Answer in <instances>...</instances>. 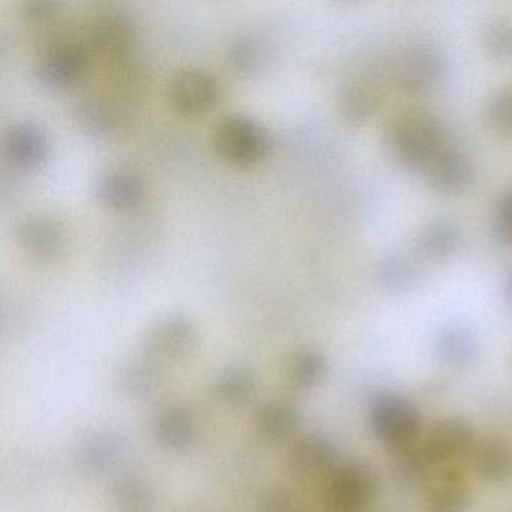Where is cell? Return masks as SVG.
Instances as JSON below:
<instances>
[{
    "instance_id": "cell-7",
    "label": "cell",
    "mask_w": 512,
    "mask_h": 512,
    "mask_svg": "<svg viewBox=\"0 0 512 512\" xmlns=\"http://www.w3.org/2000/svg\"><path fill=\"white\" fill-rule=\"evenodd\" d=\"M446 61L431 44L419 43L409 47L398 59L395 83L407 97H425L442 83Z\"/></svg>"
},
{
    "instance_id": "cell-14",
    "label": "cell",
    "mask_w": 512,
    "mask_h": 512,
    "mask_svg": "<svg viewBox=\"0 0 512 512\" xmlns=\"http://www.w3.org/2000/svg\"><path fill=\"white\" fill-rule=\"evenodd\" d=\"M424 176L430 187L439 193L461 194L470 190L476 172L470 158L451 142L431 161Z\"/></svg>"
},
{
    "instance_id": "cell-28",
    "label": "cell",
    "mask_w": 512,
    "mask_h": 512,
    "mask_svg": "<svg viewBox=\"0 0 512 512\" xmlns=\"http://www.w3.org/2000/svg\"><path fill=\"white\" fill-rule=\"evenodd\" d=\"M217 400L227 406H244L257 392V376L250 367L232 365L217 374L212 383Z\"/></svg>"
},
{
    "instance_id": "cell-23",
    "label": "cell",
    "mask_w": 512,
    "mask_h": 512,
    "mask_svg": "<svg viewBox=\"0 0 512 512\" xmlns=\"http://www.w3.org/2000/svg\"><path fill=\"white\" fill-rule=\"evenodd\" d=\"M473 469L482 482L505 484L512 479V443L505 439H488L476 445L472 454Z\"/></svg>"
},
{
    "instance_id": "cell-16",
    "label": "cell",
    "mask_w": 512,
    "mask_h": 512,
    "mask_svg": "<svg viewBox=\"0 0 512 512\" xmlns=\"http://www.w3.org/2000/svg\"><path fill=\"white\" fill-rule=\"evenodd\" d=\"M95 194L100 203L113 211H131L142 203L145 184L133 169L112 167L97 179Z\"/></svg>"
},
{
    "instance_id": "cell-21",
    "label": "cell",
    "mask_w": 512,
    "mask_h": 512,
    "mask_svg": "<svg viewBox=\"0 0 512 512\" xmlns=\"http://www.w3.org/2000/svg\"><path fill=\"white\" fill-rule=\"evenodd\" d=\"M164 380V368L140 356L136 361L119 368L115 376V388L131 400H146L163 388Z\"/></svg>"
},
{
    "instance_id": "cell-18",
    "label": "cell",
    "mask_w": 512,
    "mask_h": 512,
    "mask_svg": "<svg viewBox=\"0 0 512 512\" xmlns=\"http://www.w3.org/2000/svg\"><path fill=\"white\" fill-rule=\"evenodd\" d=\"M389 470L398 487L415 491L431 484L436 467L431 463L419 439L406 448L391 452Z\"/></svg>"
},
{
    "instance_id": "cell-17",
    "label": "cell",
    "mask_w": 512,
    "mask_h": 512,
    "mask_svg": "<svg viewBox=\"0 0 512 512\" xmlns=\"http://www.w3.org/2000/svg\"><path fill=\"white\" fill-rule=\"evenodd\" d=\"M121 437L110 430L89 433L77 448V464L88 475L103 476L113 472L124 458Z\"/></svg>"
},
{
    "instance_id": "cell-4",
    "label": "cell",
    "mask_w": 512,
    "mask_h": 512,
    "mask_svg": "<svg viewBox=\"0 0 512 512\" xmlns=\"http://www.w3.org/2000/svg\"><path fill=\"white\" fill-rule=\"evenodd\" d=\"M200 346V331L196 323L184 314H167L145 332L142 356L164 368L182 364L196 355Z\"/></svg>"
},
{
    "instance_id": "cell-24",
    "label": "cell",
    "mask_w": 512,
    "mask_h": 512,
    "mask_svg": "<svg viewBox=\"0 0 512 512\" xmlns=\"http://www.w3.org/2000/svg\"><path fill=\"white\" fill-rule=\"evenodd\" d=\"M463 235L454 221L436 218L428 221L416 236L419 254L428 260H445L460 248Z\"/></svg>"
},
{
    "instance_id": "cell-31",
    "label": "cell",
    "mask_w": 512,
    "mask_h": 512,
    "mask_svg": "<svg viewBox=\"0 0 512 512\" xmlns=\"http://www.w3.org/2000/svg\"><path fill=\"white\" fill-rule=\"evenodd\" d=\"M485 50L497 61H512V20L496 17L485 25L482 34Z\"/></svg>"
},
{
    "instance_id": "cell-6",
    "label": "cell",
    "mask_w": 512,
    "mask_h": 512,
    "mask_svg": "<svg viewBox=\"0 0 512 512\" xmlns=\"http://www.w3.org/2000/svg\"><path fill=\"white\" fill-rule=\"evenodd\" d=\"M221 85L217 77L202 68L179 70L169 83V103L184 118H199L220 103Z\"/></svg>"
},
{
    "instance_id": "cell-19",
    "label": "cell",
    "mask_w": 512,
    "mask_h": 512,
    "mask_svg": "<svg viewBox=\"0 0 512 512\" xmlns=\"http://www.w3.org/2000/svg\"><path fill=\"white\" fill-rule=\"evenodd\" d=\"M382 104V92L367 79L350 80L341 88L338 97L341 118L352 127L368 124L377 115Z\"/></svg>"
},
{
    "instance_id": "cell-11",
    "label": "cell",
    "mask_w": 512,
    "mask_h": 512,
    "mask_svg": "<svg viewBox=\"0 0 512 512\" xmlns=\"http://www.w3.org/2000/svg\"><path fill=\"white\" fill-rule=\"evenodd\" d=\"M14 236L19 247L40 262L59 259L67 248L64 224L49 214L26 215L17 223Z\"/></svg>"
},
{
    "instance_id": "cell-20",
    "label": "cell",
    "mask_w": 512,
    "mask_h": 512,
    "mask_svg": "<svg viewBox=\"0 0 512 512\" xmlns=\"http://www.w3.org/2000/svg\"><path fill=\"white\" fill-rule=\"evenodd\" d=\"M302 424V412L289 400H271L256 413V430L262 439L283 443L293 439Z\"/></svg>"
},
{
    "instance_id": "cell-26",
    "label": "cell",
    "mask_w": 512,
    "mask_h": 512,
    "mask_svg": "<svg viewBox=\"0 0 512 512\" xmlns=\"http://www.w3.org/2000/svg\"><path fill=\"white\" fill-rule=\"evenodd\" d=\"M473 497L463 478L455 470L446 469L428 490L425 511L427 512H469Z\"/></svg>"
},
{
    "instance_id": "cell-34",
    "label": "cell",
    "mask_w": 512,
    "mask_h": 512,
    "mask_svg": "<svg viewBox=\"0 0 512 512\" xmlns=\"http://www.w3.org/2000/svg\"><path fill=\"white\" fill-rule=\"evenodd\" d=\"M493 230L500 244L512 248V190L506 191L497 202Z\"/></svg>"
},
{
    "instance_id": "cell-25",
    "label": "cell",
    "mask_w": 512,
    "mask_h": 512,
    "mask_svg": "<svg viewBox=\"0 0 512 512\" xmlns=\"http://www.w3.org/2000/svg\"><path fill=\"white\" fill-rule=\"evenodd\" d=\"M329 374V361L325 353L313 347L296 350L286 367V380L296 391L319 388Z\"/></svg>"
},
{
    "instance_id": "cell-10",
    "label": "cell",
    "mask_w": 512,
    "mask_h": 512,
    "mask_svg": "<svg viewBox=\"0 0 512 512\" xmlns=\"http://www.w3.org/2000/svg\"><path fill=\"white\" fill-rule=\"evenodd\" d=\"M421 442L436 469L469 457L476 448L475 430L466 419L458 416L437 421Z\"/></svg>"
},
{
    "instance_id": "cell-33",
    "label": "cell",
    "mask_w": 512,
    "mask_h": 512,
    "mask_svg": "<svg viewBox=\"0 0 512 512\" xmlns=\"http://www.w3.org/2000/svg\"><path fill=\"white\" fill-rule=\"evenodd\" d=\"M227 62L236 73H250L259 65V46L248 38H239V40L233 41L227 49Z\"/></svg>"
},
{
    "instance_id": "cell-32",
    "label": "cell",
    "mask_w": 512,
    "mask_h": 512,
    "mask_svg": "<svg viewBox=\"0 0 512 512\" xmlns=\"http://www.w3.org/2000/svg\"><path fill=\"white\" fill-rule=\"evenodd\" d=\"M485 121L500 136L512 137V86L491 95L485 106Z\"/></svg>"
},
{
    "instance_id": "cell-15",
    "label": "cell",
    "mask_w": 512,
    "mask_h": 512,
    "mask_svg": "<svg viewBox=\"0 0 512 512\" xmlns=\"http://www.w3.org/2000/svg\"><path fill=\"white\" fill-rule=\"evenodd\" d=\"M49 152V136L37 122H17L5 134L4 154L14 167L38 169L49 157Z\"/></svg>"
},
{
    "instance_id": "cell-1",
    "label": "cell",
    "mask_w": 512,
    "mask_h": 512,
    "mask_svg": "<svg viewBox=\"0 0 512 512\" xmlns=\"http://www.w3.org/2000/svg\"><path fill=\"white\" fill-rule=\"evenodd\" d=\"M451 142L439 119L427 110H401L385 128V146L392 160L413 172L424 173Z\"/></svg>"
},
{
    "instance_id": "cell-27",
    "label": "cell",
    "mask_w": 512,
    "mask_h": 512,
    "mask_svg": "<svg viewBox=\"0 0 512 512\" xmlns=\"http://www.w3.org/2000/svg\"><path fill=\"white\" fill-rule=\"evenodd\" d=\"M377 284L386 292L406 293L421 284V266L407 254L392 253L380 259L374 271Z\"/></svg>"
},
{
    "instance_id": "cell-35",
    "label": "cell",
    "mask_w": 512,
    "mask_h": 512,
    "mask_svg": "<svg viewBox=\"0 0 512 512\" xmlns=\"http://www.w3.org/2000/svg\"><path fill=\"white\" fill-rule=\"evenodd\" d=\"M62 11V4L55 0H29L23 2L22 13L32 25H49L58 19Z\"/></svg>"
},
{
    "instance_id": "cell-3",
    "label": "cell",
    "mask_w": 512,
    "mask_h": 512,
    "mask_svg": "<svg viewBox=\"0 0 512 512\" xmlns=\"http://www.w3.org/2000/svg\"><path fill=\"white\" fill-rule=\"evenodd\" d=\"M215 154L238 167L256 166L271 154L274 140L268 128L244 113L221 119L212 136Z\"/></svg>"
},
{
    "instance_id": "cell-9",
    "label": "cell",
    "mask_w": 512,
    "mask_h": 512,
    "mask_svg": "<svg viewBox=\"0 0 512 512\" xmlns=\"http://www.w3.org/2000/svg\"><path fill=\"white\" fill-rule=\"evenodd\" d=\"M341 452L337 443L323 434H304L293 442L289 452V470L296 479L304 482L326 481L340 466Z\"/></svg>"
},
{
    "instance_id": "cell-5",
    "label": "cell",
    "mask_w": 512,
    "mask_h": 512,
    "mask_svg": "<svg viewBox=\"0 0 512 512\" xmlns=\"http://www.w3.org/2000/svg\"><path fill=\"white\" fill-rule=\"evenodd\" d=\"M370 427L389 452L397 451L421 439V412L401 395L383 394L371 404Z\"/></svg>"
},
{
    "instance_id": "cell-8",
    "label": "cell",
    "mask_w": 512,
    "mask_h": 512,
    "mask_svg": "<svg viewBox=\"0 0 512 512\" xmlns=\"http://www.w3.org/2000/svg\"><path fill=\"white\" fill-rule=\"evenodd\" d=\"M92 52L88 46L74 41L53 44L37 62V76L52 89H68L88 76Z\"/></svg>"
},
{
    "instance_id": "cell-13",
    "label": "cell",
    "mask_w": 512,
    "mask_h": 512,
    "mask_svg": "<svg viewBox=\"0 0 512 512\" xmlns=\"http://www.w3.org/2000/svg\"><path fill=\"white\" fill-rule=\"evenodd\" d=\"M152 434L155 442L164 451L184 454L193 449L199 440V422L187 406L170 404L155 416L152 422Z\"/></svg>"
},
{
    "instance_id": "cell-36",
    "label": "cell",
    "mask_w": 512,
    "mask_h": 512,
    "mask_svg": "<svg viewBox=\"0 0 512 512\" xmlns=\"http://www.w3.org/2000/svg\"><path fill=\"white\" fill-rule=\"evenodd\" d=\"M257 512H302V509L290 491L272 488L260 497Z\"/></svg>"
},
{
    "instance_id": "cell-22",
    "label": "cell",
    "mask_w": 512,
    "mask_h": 512,
    "mask_svg": "<svg viewBox=\"0 0 512 512\" xmlns=\"http://www.w3.org/2000/svg\"><path fill=\"white\" fill-rule=\"evenodd\" d=\"M437 358L452 368H466L476 361L479 343L475 334L466 326H443L434 338Z\"/></svg>"
},
{
    "instance_id": "cell-37",
    "label": "cell",
    "mask_w": 512,
    "mask_h": 512,
    "mask_svg": "<svg viewBox=\"0 0 512 512\" xmlns=\"http://www.w3.org/2000/svg\"><path fill=\"white\" fill-rule=\"evenodd\" d=\"M511 295H512V280H511Z\"/></svg>"
},
{
    "instance_id": "cell-30",
    "label": "cell",
    "mask_w": 512,
    "mask_h": 512,
    "mask_svg": "<svg viewBox=\"0 0 512 512\" xmlns=\"http://www.w3.org/2000/svg\"><path fill=\"white\" fill-rule=\"evenodd\" d=\"M74 115L80 127L94 136H109L118 127L115 110L100 98L86 97L77 101Z\"/></svg>"
},
{
    "instance_id": "cell-29",
    "label": "cell",
    "mask_w": 512,
    "mask_h": 512,
    "mask_svg": "<svg viewBox=\"0 0 512 512\" xmlns=\"http://www.w3.org/2000/svg\"><path fill=\"white\" fill-rule=\"evenodd\" d=\"M109 502L113 512H154L155 493L140 476L124 475L110 487Z\"/></svg>"
},
{
    "instance_id": "cell-12",
    "label": "cell",
    "mask_w": 512,
    "mask_h": 512,
    "mask_svg": "<svg viewBox=\"0 0 512 512\" xmlns=\"http://www.w3.org/2000/svg\"><path fill=\"white\" fill-rule=\"evenodd\" d=\"M136 41V25L127 13L109 10L98 14L89 29V49L109 62L130 56Z\"/></svg>"
},
{
    "instance_id": "cell-2",
    "label": "cell",
    "mask_w": 512,
    "mask_h": 512,
    "mask_svg": "<svg viewBox=\"0 0 512 512\" xmlns=\"http://www.w3.org/2000/svg\"><path fill=\"white\" fill-rule=\"evenodd\" d=\"M382 490V479L373 464L343 460L328 476L323 488L325 512H368Z\"/></svg>"
}]
</instances>
